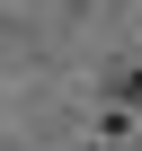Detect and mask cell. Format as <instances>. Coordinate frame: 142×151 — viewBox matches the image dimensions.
Segmentation results:
<instances>
[{"mask_svg":"<svg viewBox=\"0 0 142 151\" xmlns=\"http://www.w3.org/2000/svg\"><path fill=\"white\" fill-rule=\"evenodd\" d=\"M124 98H142V71H133V80H124Z\"/></svg>","mask_w":142,"mask_h":151,"instance_id":"1","label":"cell"}]
</instances>
